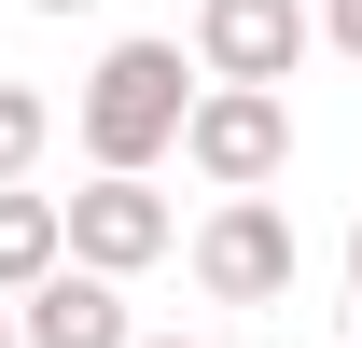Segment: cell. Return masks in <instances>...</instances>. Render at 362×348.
<instances>
[{
  "instance_id": "9c48e42d",
  "label": "cell",
  "mask_w": 362,
  "mask_h": 348,
  "mask_svg": "<svg viewBox=\"0 0 362 348\" xmlns=\"http://www.w3.org/2000/svg\"><path fill=\"white\" fill-rule=\"evenodd\" d=\"M320 42H334V56H362V0H320Z\"/></svg>"
},
{
  "instance_id": "5b68a950",
  "label": "cell",
  "mask_w": 362,
  "mask_h": 348,
  "mask_svg": "<svg viewBox=\"0 0 362 348\" xmlns=\"http://www.w3.org/2000/svg\"><path fill=\"white\" fill-rule=\"evenodd\" d=\"M168 195H153V181L139 168H98L84 195H70V265H112V279H139V265H168Z\"/></svg>"
},
{
  "instance_id": "7c38bea8",
  "label": "cell",
  "mask_w": 362,
  "mask_h": 348,
  "mask_svg": "<svg viewBox=\"0 0 362 348\" xmlns=\"http://www.w3.org/2000/svg\"><path fill=\"white\" fill-rule=\"evenodd\" d=\"M349 279H362V223H349Z\"/></svg>"
},
{
  "instance_id": "ba28073f",
  "label": "cell",
  "mask_w": 362,
  "mask_h": 348,
  "mask_svg": "<svg viewBox=\"0 0 362 348\" xmlns=\"http://www.w3.org/2000/svg\"><path fill=\"white\" fill-rule=\"evenodd\" d=\"M42 139H56L42 84H0V181H28V168H42Z\"/></svg>"
},
{
  "instance_id": "7a4b0ae2",
  "label": "cell",
  "mask_w": 362,
  "mask_h": 348,
  "mask_svg": "<svg viewBox=\"0 0 362 348\" xmlns=\"http://www.w3.org/2000/svg\"><path fill=\"white\" fill-rule=\"evenodd\" d=\"M181 168L209 181V195H265V181L293 168V98L279 84H209L195 126H181Z\"/></svg>"
},
{
  "instance_id": "277c9868",
  "label": "cell",
  "mask_w": 362,
  "mask_h": 348,
  "mask_svg": "<svg viewBox=\"0 0 362 348\" xmlns=\"http://www.w3.org/2000/svg\"><path fill=\"white\" fill-rule=\"evenodd\" d=\"M307 42H320L307 0H195V56H209V84H293Z\"/></svg>"
},
{
  "instance_id": "52a82bcc",
  "label": "cell",
  "mask_w": 362,
  "mask_h": 348,
  "mask_svg": "<svg viewBox=\"0 0 362 348\" xmlns=\"http://www.w3.org/2000/svg\"><path fill=\"white\" fill-rule=\"evenodd\" d=\"M56 265H70V209L0 181V293H28V279H56Z\"/></svg>"
},
{
  "instance_id": "3957f363",
  "label": "cell",
  "mask_w": 362,
  "mask_h": 348,
  "mask_svg": "<svg viewBox=\"0 0 362 348\" xmlns=\"http://www.w3.org/2000/svg\"><path fill=\"white\" fill-rule=\"evenodd\" d=\"M195 293L209 306H279L293 293V223H279V195H223V209L195 223Z\"/></svg>"
},
{
  "instance_id": "4fadbf2b",
  "label": "cell",
  "mask_w": 362,
  "mask_h": 348,
  "mask_svg": "<svg viewBox=\"0 0 362 348\" xmlns=\"http://www.w3.org/2000/svg\"><path fill=\"white\" fill-rule=\"evenodd\" d=\"M139 348H195V335H139Z\"/></svg>"
},
{
  "instance_id": "30bf717a",
  "label": "cell",
  "mask_w": 362,
  "mask_h": 348,
  "mask_svg": "<svg viewBox=\"0 0 362 348\" xmlns=\"http://www.w3.org/2000/svg\"><path fill=\"white\" fill-rule=\"evenodd\" d=\"M0 348H28V320H14V293H0Z\"/></svg>"
},
{
  "instance_id": "8992f818",
  "label": "cell",
  "mask_w": 362,
  "mask_h": 348,
  "mask_svg": "<svg viewBox=\"0 0 362 348\" xmlns=\"http://www.w3.org/2000/svg\"><path fill=\"white\" fill-rule=\"evenodd\" d=\"M14 320H28V348H139V335H126V293H112V265H56V279H28V293H14Z\"/></svg>"
},
{
  "instance_id": "8fae6325",
  "label": "cell",
  "mask_w": 362,
  "mask_h": 348,
  "mask_svg": "<svg viewBox=\"0 0 362 348\" xmlns=\"http://www.w3.org/2000/svg\"><path fill=\"white\" fill-rule=\"evenodd\" d=\"M28 14H84V0H28Z\"/></svg>"
},
{
  "instance_id": "6da1fadb",
  "label": "cell",
  "mask_w": 362,
  "mask_h": 348,
  "mask_svg": "<svg viewBox=\"0 0 362 348\" xmlns=\"http://www.w3.org/2000/svg\"><path fill=\"white\" fill-rule=\"evenodd\" d=\"M195 98H209V84H181V42H112L84 70V98H70V126H84L98 168H153V153H181Z\"/></svg>"
}]
</instances>
